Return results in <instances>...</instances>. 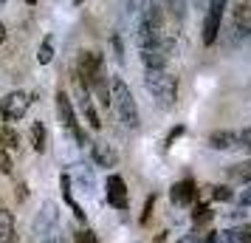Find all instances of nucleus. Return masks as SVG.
<instances>
[{"instance_id": "f257e3e1", "label": "nucleus", "mask_w": 251, "mask_h": 243, "mask_svg": "<svg viewBox=\"0 0 251 243\" xmlns=\"http://www.w3.org/2000/svg\"><path fill=\"white\" fill-rule=\"evenodd\" d=\"M144 88L152 96V102L170 110L178 102V77L167 68H147L144 71Z\"/></svg>"}, {"instance_id": "f03ea898", "label": "nucleus", "mask_w": 251, "mask_h": 243, "mask_svg": "<svg viewBox=\"0 0 251 243\" xmlns=\"http://www.w3.org/2000/svg\"><path fill=\"white\" fill-rule=\"evenodd\" d=\"M251 40V0H231L226 23V46L240 48Z\"/></svg>"}, {"instance_id": "7ed1b4c3", "label": "nucleus", "mask_w": 251, "mask_h": 243, "mask_svg": "<svg viewBox=\"0 0 251 243\" xmlns=\"http://www.w3.org/2000/svg\"><path fill=\"white\" fill-rule=\"evenodd\" d=\"M110 99H113V108L119 122L125 125L127 130H136L138 128V108H136V99L127 88V82L122 77H110Z\"/></svg>"}, {"instance_id": "20e7f679", "label": "nucleus", "mask_w": 251, "mask_h": 243, "mask_svg": "<svg viewBox=\"0 0 251 243\" xmlns=\"http://www.w3.org/2000/svg\"><path fill=\"white\" fill-rule=\"evenodd\" d=\"M31 232H34L37 243H65L62 241V223H59V207L54 201H46L40 212L31 220Z\"/></svg>"}, {"instance_id": "39448f33", "label": "nucleus", "mask_w": 251, "mask_h": 243, "mask_svg": "<svg viewBox=\"0 0 251 243\" xmlns=\"http://www.w3.org/2000/svg\"><path fill=\"white\" fill-rule=\"evenodd\" d=\"M57 116H59V125L65 128V133H68L71 139L79 144V147H85V144H93V141L88 139V133L82 130L79 119H76V110H74V102H71V96L62 91V88L57 91Z\"/></svg>"}, {"instance_id": "423d86ee", "label": "nucleus", "mask_w": 251, "mask_h": 243, "mask_svg": "<svg viewBox=\"0 0 251 243\" xmlns=\"http://www.w3.org/2000/svg\"><path fill=\"white\" fill-rule=\"evenodd\" d=\"M76 80H82L91 91L107 85V77H104V59L102 54L96 51H82L79 59H76Z\"/></svg>"}, {"instance_id": "0eeeda50", "label": "nucleus", "mask_w": 251, "mask_h": 243, "mask_svg": "<svg viewBox=\"0 0 251 243\" xmlns=\"http://www.w3.org/2000/svg\"><path fill=\"white\" fill-rule=\"evenodd\" d=\"M228 6H231V0H209L206 17H203V31H201L203 46H215L217 43V34L223 31V17H226Z\"/></svg>"}, {"instance_id": "6e6552de", "label": "nucleus", "mask_w": 251, "mask_h": 243, "mask_svg": "<svg viewBox=\"0 0 251 243\" xmlns=\"http://www.w3.org/2000/svg\"><path fill=\"white\" fill-rule=\"evenodd\" d=\"M31 102H34V99L25 91H12L9 96H3V99H0V108H3V113H6V122H20Z\"/></svg>"}, {"instance_id": "1a4fd4ad", "label": "nucleus", "mask_w": 251, "mask_h": 243, "mask_svg": "<svg viewBox=\"0 0 251 243\" xmlns=\"http://www.w3.org/2000/svg\"><path fill=\"white\" fill-rule=\"evenodd\" d=\"M74 85H76V102H79V110H82V116H85V122H88L93 130H99L102 128V119H99V113H96L91 88H88L82 80H76V77H74Z\"/></svg>"}, {"instance_id": "9d476101", "label": "nucleus", "mask_w": 251, "mask_h": 243, "mask_svg": "<svg viewBox=\"0 0 251 243\" xmlns=\"http://www.w3.org/2000/svg\"><path fill=\"white\" fill-rule=\"evenodd\" d=\"M107 204L119 212H125L130 207V195H127V184L122 175H110L107 178Z\"/></svg>"}, {"instance_id": "9b49d317", "label": "nucleus", "mask_w": 251, "mask_h": 243, "mask_svg": "<svg viewBox=\"0 0 251 243\" xmlns=\"http://www.w3.org/2000/svg\"><path fill=\"white\" fill-rule=\"evenodd\" d=\"M170 201L175 207H189L198 201V184L192 178H183V181H175L170 189Z\"/></svg>"}, {"instance_id": "f8f14e48", "label": "nucleus", "mask_w": 251, "mask_h": 243, "mask_svg": "<svg viewBox=\"0 0 251 243\" xmlns=\"http://www.w3.org/2000/svg\"><path fill=\"white\" fill-rule=\"evenodd\" d=\"M91 159L96 167H104V170H110L119 164V153H116L113 144H107V141H93L91 144Z\"/></svg>"}, {"instance_id": "ddd939ff", "label": "nucleus", "mask_w": 251, "mask_h": 243, "mask_svg": "<svg viewBox=\"0 0 251 243\" xmlns=\"http://www.w3.org/2000/svg\"><path fill=\"white\" fill-rule=\"evenodd\" d=\"M144 68H167V59H170V46L161 43V46H150V48H138Z\"/></svg>"}, {"instance_id": "4468645a", "label": "nucleus", "mask_w": 251, "mask_h": 243, "mask_svg": "<svg viewBox=\"0 0 251 243\" xmlns=\"http://www.w3.org/2000/svg\"><path fill=\"white\" fill-rule=\"evenodd\" d=\"M209 147L212 150H237V130H212Z\"/></svg>"}, {"instance_id": "2eb2a0df", "label": "nucleus", "mask_w": 251, "mask_h": 243, "mask_svg": "<svg viewBox=\"0 0 251 243\" xmlns=\"http://www.w3.org/2000/svg\"><path fill=\"white\" fill-rule=\"evenodd\" d=\"M226 178L231 181V184H251V159H246V162H237L231 164L226 170Z\"/></svg>"}, {"instance_id": "dca6fc26", "label": "nucleus", "mask_w": 251, "mask_h": 243, "mask_svg": "<svg viewBox=\"0 0 251 243\" xmlns=\"http://www.w3.org/2000/svg\"><path fill=\"white\" fill-rule=\"evenodd\" d=\"M28 139H31V147H34L37 153H46V147H48V133H46V125H43L40 119H37V122H31Z\"/></svg>"}, {"instance_id": "f3484780", "label": "nucleus", "mask_w": 251, "mask_h": 243, "mask_svg": "<svg viewBox=\"0 0 251 243\" xmlns=\"http://www.w3.org/2000/svg\"><path fill=\"white\" fill-rule=\"evenodd\" d=\"M0 243H14V215L0 207Z\"/></svg>"}, {"instance_id": "a211bd4d", "label": "nucleus", "mask_w": 251, "mask_h": 243, "mask_svg": "<svg viewBox=\"0 0 251 243\" xmlns=\"http://www.w3.org/2000/svg\"><path fill=\"white\" fill-rule=\"evenodd\" d=\"M164 12L170 14L175 23H183L186 20V0H161Z\"/></svg>"}, {"instance_id": "6ab92c4d", "label": "nucleus", "mask_w": 251, "mask_h": 243, "mask_svg": "<svg viewBox=\"0 0 251 243\" xmlns=\"http://www.w3.org/2000/svg\"><path fill=\"white\" fill-rule=\"evenodd\" d=\"M59 187H62V198H65V204L74 209V215H76L79 220H85V212H82V207L74 201V195H71V178H68V175H62V178H59Z\"/></svg>"}, {"instance_id": "aec40b11", "label": "nucleus", "mask_w": 251, "mask_h": 243, "mask_svg": "<svg viewBox=\"0 0 251 243\" xmlns=\"http://www.w3.org/2000/svg\"><path fill=\"white\" fill-rule=\"evenodd\" d=\"M0 147H6V150H17V147H20V133H17L14 128L0 125Z\"/></svg>"}, {"instance_id": "412c9836", "label": "nucleus", "mask_w": 251, "mask_h": 243, "mask_svg": "<svg viewBox=\"0 0 251 243\" xmlns=\"http://www.w3.org/2000/svg\"><path fill=\"white\" fill-rule=\"evenodd\" d=\"M74 175H76V181L82 184V189H85V192H93V187H96V178H93V170H91V167H85V164H76Z\"/></svg>"}, {"instance_id": "4be33fe9", "label": "nucleus", "mask_w": 251, "mask_h": 243, "mask_svg": "<svg viewBox=\"0 0 251 243\" xmlns=\"http://www.w3.org/2000/svg\"><path fill=\"white\" fill-rule=\"evenodd\" d=\"M51 59H54V37H46L40 43V51H37V62L40 65H48Z\"/></svg>"}, {"instance_id": "5701e85b", "label": "nucleus", "mask_w": 251, "mask_h": 243, "mask_svg": "<svg viewBox=\"0 0 251 243\" xmlns=\"http://www.w3.org/2000/svg\"><path fill=\"white\" fill-rule=\"evenodd\" d=\"M212 215H215V212H212L209 207H203V204H198V207H195V212H192L195 226H201V223H209V220H212Z\"/></svg>"}, {"instance_id": "b1692460", "label": "nucleus", "mask_w": 251, "mask_h": 243, "mask_svg": "<svg viewBox=\"0 0 251 243\" xmlns=\"http://www.w3.org/2000/svg\"><path fill=\"white\" fill-rule=\"evenodd\" d=\"M237 150H243V153L251 156V128L237 130Z\"/></svg>"}, {"instance_id": "393cba45", "label": "nucleus", "mask_w": 251, "mask_h": 243, "mask_svg": "<svg viewBox=\"0 0 251 243\" xmlns=\"http://www.w3.org/2000/svg\"><path fill=\"white\" fill-rule=\"evenodd\" d=\"M212 198H215V201H231L234 192H231L228 187H212Z\"/></svg>"}, {"instance_id": "a878e982", "label": "nucleus", "mask_w": 251, "mask_h": 243, "mask_svg": "<svg viewBox=\"0 0 251 243\" xmlns=\"http://www.w3.org/2000/svg\"><path fill=\"white\" fill-rule=\"evenodd\" d=\"M74 243H99V238H96V232H91V229H82V232H76V238H74Z\"/></svg>"}, {"instance_id": "bb28decb", "label": "nucleus", "mask_w": 251, "mask_h": 243, "mask_svg": "<svg viewBox=\"0 0 251 243\" xmlns=\"http://www.w3.org/2000/svg\"><path fill=\"white\" fill-rule=\"evenodd\" d=\"M0 173L12 175V159H9V153H6V147H0Z\"/></svg>"}, {"instance_id": "cd10ccee", "label": "nucleus", "mask_w": 251, "mask_h": 243, "mask_svg": "<svg viewBox=\"0 0 251 243\" xmlns=\"http://www.w3.org/2000/svg\"><path fill=\"white\" fill-rule=\"evenodd\" d=\"M110 46H113L116 59H119V62H125V51H122V40H119V34H113V37H110Z\"/></svg>"}, {"instance_id": "c85d7f7f", "label": "nucleus", "mask_w": 251, "mask_h": 243, "mask_svg": "<svg viewBox=\"0 0 251 243\" xmlns=\"http://www.w3.org/2000/svg\"><path fill=\"white\" fill-rule=\"evenodd\" d=\"M237 201H240V207H251V184L246 187L243 192H240V198H237Z\"/></svg>"}, {"instance_id": "c756f323", "label": "nucleus", "mask_w": 251, "mask_h": 243, "mask_svg": "<svg viewBox=\"0 0 251 243\" xmlns=\"http://www.w3.org/2000/svg\"><path fill=\"white\" fill-rule=\"evenodd\" d=\"M228 218L231 220H246L249 218V212H246V207H240V209H234V212H228Z\"/></svg>"}, {"instance_id": "7c9ffc66", "label": "nucleus", "mask_w": 251, "mask_h": 243, "mask_svg": "<svg viewBox=\"0 0 251 243\" xmlns=\"http://www.w3.org/2000/svg\"><path fill=\"white\" fill-rule=\"evenodd\" d=\"M178 136H183V125H181V128H175V130H172V133H170V139H167V144H170V141H175Z\"/></svg>"}, {"instance_id": "2f4dec72", "label": "nucleus", "mask_w": 251, "mask_h": 243, "mask_svg": "<svg viewBox=\"0 0 251 243\" xmlns=\"http://www.w3.org/2000/svg\"><path fill=\"white\" fill-rule=\"evenodd\" d=\"M6 34H9V31H6V26L0 23V43H3V40H6Z\"/></svg>"}, {"instance_id": "473e14b6", "label": "nucleus", "mask_w": 251, "mask_h": 243, "mask_svg": "<svg viewBox=\"0 0 251 243\" xmlns=\"http://www.w3.org/2000/svg\"><path fill=\"white\" fill-rule=\"evenodd\" d=\"M3 122H6V113H3V108H0V125H3Z\"/></svg>"}, {"instance_id": "72a5a7b5", "label": "nucleus", "mask_w": 251, "mask_h": 243, "mask_svg": "<svg viewBox=\"0 0 251 243\" xmlns=\"http://www.w3.org/2000/svg\"><path fill=\"white\" fill-rule=\"evenodd\" d=\"M25 3H31V6H34V3H37V0H25Z\"/></svg>"}, {"instance_id": "f704fd0d", "label": "nucleus", "mask_w": 251, "mask_h": 243, "mask_svg": "<svg viewBox=\"0 0 251 243\" xmlns=\"http://www.w3.org/2000/svg\"><path fill=\"white\" fill-rule=\"evenodd\" d=\"M0 3H3V0H0Z\"/></svg>"}]
</instances>
